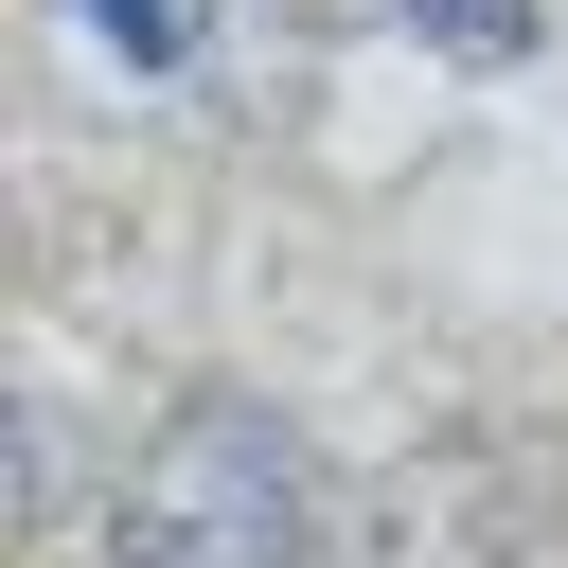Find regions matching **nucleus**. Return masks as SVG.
I'll return each instance as SVG.
<instances>
[{"label":"nucleus","instance_id":"1","mask_svg":"<svg viewBox=\"0 0 568 568\" xmlns=\"http://www.w3.org/2000/svg\"><path fill=\"white\" fill-rule=\"evenodd\" d=\"M106 568H320V462L266 390H195L124 497H106Z\"/></svg>","mask_w":568,"mask_h":568},{"label":"nucleus","instance_id":"2","mask_svg":"<svg viewBox=\"0 0 568 568\" xmlns=\"http://www.w3.org/2000/svg\"><path fill=\"white\" fill-rule=\"evenodd\" d=\"M71 18H89L106 71H178V53H195V0H71Z\"/></svg>","mask_w":568,"mask_h":568},{"label":"nucleus","instance_id":"3","mask_svg":"<svg viewBox=\"0 0 568 568\" xmlns=\"http://www.w3.org/2000/svg\"><path fill=\"white\" fill-rule=\"evenodd\" d=\"M408 36H426V53H479V71H497V53H532V0H408Z\"/></svg>","mask_w":568,"mask_h":568}]
</instances>
